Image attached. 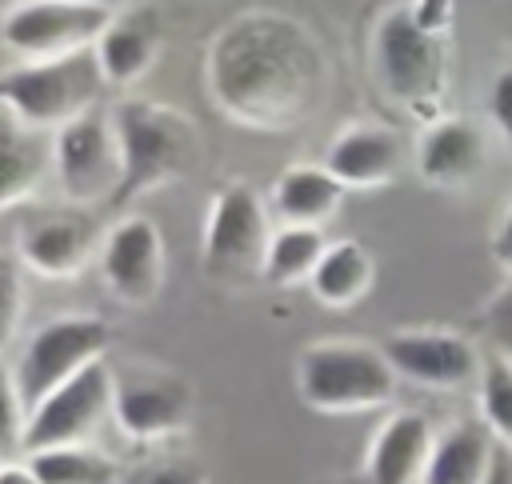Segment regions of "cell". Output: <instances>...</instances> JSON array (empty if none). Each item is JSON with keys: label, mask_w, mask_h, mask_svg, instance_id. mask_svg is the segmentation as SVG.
<instances>
[{"label": "cell", "mask_w": 512, "mask_h": 484, "mask_svg": "<svg viewBox=\"0 0 512 484\" xmlns=\"http://www.w3.org/2000/svg\"><path fill=\"white\" fill-rule=\"evenodd\" d=\"M372 72L392 104H400L420 124L444 116L448 100V36L424 32L408 4H392L380 12L372 28Z\"/></svg>", "instance_id": "cell-3"}, {"label": "cell", "mask_w": 512, "mask_h": 484, "mask_svg": "<svg viewBox=\"0 0 512 484\" xmlns=\"http://www.w3.org/2000/svg\"><path fill=\"white\" fill-rule=\"evenodd\" d=\"M112 124H116L120 152H124V180H120L112 208L152 188L184 180L204 160V132L176 104L128 96L112 108Z\"/></svg>", "instance_id": "cell-2"}, {"label": "cell", "mask_w": 512, "mask_h": 484, "mask_svg": "<svg viewBox=\"0 0 512 484\" xmlns=\"http://www.w3.org/2000/svg\"><path fill=\"white\" fill-rule=\"evenodd\" d=\"M404 164V144L400 132L376 120H356L340 128L324 152V168L344 184V188H380L392 184Z\"/></svg>", "instance_id": "cell-16"}, {"label": "cell", "mask_w": 512, "mask_h": 484, "mask_svg": "<svg viewBox=\"0 0 512 484\" xmlns=\"http://www.w3.org/2000/svg\"><path fill=\"white\" fill-rule=\"evenodd\" d=\"M108 88L96 48L52 56V60H24L0 76V104H8L32 128L56 132L68 120L96 108L100 92Z\"/></svg>", "instance_id": "cell-5"}, {"label": "cell", "mask_w": 512, "mask_h": 484, "mask_svg": "<svg viewBox=\"0 0 512 484\" xmlns=\"http://www.w3.org/2000/svg\"><path fill=\"white\" fill-rule=\"evenodd\" d=\"M160 48H164L160 12L152 4H128V8H116L108 28L100 32L96 60L112 88H128L156 68Z\"/></svg>", "instance_id": "cell-17"}, {"label": "cell", "mask_w": 512, "mask_h": 484, "mask_svg": "<svg viewBox=\"0 0 512 484\" xmlns=\"http://www.w3.org/2000/svg\"><path fill=\"white\" fill-rule=\"evenodd\" d=\"M476 416L488 424V432L512 448V360L500 352H484L480 380H476Z\"/></svg>", "instance_id": "cell-25"}, {"label": "cell", "mask_w": 512, "mask_h": 484, "mask_svg": "<svg viewBox=\"0 0 512 484\" xmlns=\"http://www.w3.org/2000/svg\"><path fill=\"white\" fill-rule=\"evenodd\" d=\"M484 160H488V132L480 120L444 112L420 128L416 176L428 188L460 192V188L476 184V176L484 172Z\"/></svg>", "instance_id": "cell-14"}, {"label": "cell", "mask_w": 512, "mask_h": 484, "mask_svg": "<svg viewBox=\"0 0 512 484\" xmlns=\"http://www.w3.org/2000/svg\"><path fill=\"white\" fill-rule=\"evenodd\" d=\"M344 184L324 168V164H292L280 172L272 188V204L284 224H312L324 228L340 204H344Z\"/></svg>", "instance_id": "cell-21"}, {"label": "cell", "mask_w": 512, "mask_h": 484, "mask_svg": "<svg viewBox=\"0 0 512 484\" xmlns=\"http://www.w3.org/2000/svg\"><path fill=\"white\" fill-rule=\"evenodd\" d=\"M328 240L320 228L312 224H280L268 240V252H264V280L276 284V288H288V284H308L316 260L324 256Z\"/></svg>", "instance_id": "cell-24"}, {"label": "cell", "mask_w": 512, "mask_h": 484, "mask_svg": "<svg viewBox=\"0 0 512 484\" xmlns=\"http://www.w3.org/2000/svg\"><path fill=\"white\" fill-rule=\"evenodd\" d=\"M100 272L128 308H148L164 288V232L148 216H124L104 232Z\"/></svg>", "instance_id": "cell-13"}, {"label": "cell", "mask_w": 512, "mask_h": 484, "mask_svg": "<svg viewBox=\"0 0 512 484\" xmlns=\"http://www.w3.org/2000/svg\"><path fill=\"white\" fill-rule=\"evenodd\" d=\"M436 444V424L416 408H396L380 420L368 444V484H420Z\"/></svg>", "instance_id": "cell-18"}, {"label": "cell", "mask_w": 512, "mask_h": 484, "mask_svg": "<svg viewBox=\"0 0 512 484\" xmlns=\"http://www.w3.org/2000/svg\"><path fill=\"white\" fill-rule=\"evenodd\" d=\"M376 260L360 240H328L324 256L316 260L308 288L324 308H352L372 292Z\"/></svg>", "instance_id": "cell-22"}, {"label": "cell", "mask_w": 512, "mask_h": 484, "mask_svg": "<svg viewBox=\"0 0 512 484\" xmlns=\"http://www.w3.org/2000/svg\"><path fill=\"white\" fill-rule=\"evenodd\" d=\"M488 256H492V264H496L504 276H512V200H508V208L500 212V220L492 224Z\"/></svg>", "instance_id": "cell-32"}, {"label": "cell", "mask_w": 512, "mask_h": 484, "mask_svg": "<svg viewBox=\"0 0 512 484\" xmlns=\"http://www.w3.org/2000/svg\"><path fill=\"white\" fill-rule=\"evenodd\" d=\"M108 344H112V328L104 316H92V312H72L40 324L16 360V380L28 408L40 404L64 380H72L92 360H104Z\"/></svg>", "instance_id": "cell-8"}, {"label": "cell", "mask_w": 512, "mask_h": 484, "mask_svg": "<svg viewBox=\"0 0 512 484\" xmlns=\"http://www.w3.org/2000/svg\"><path fill=\"white\" fill-rule=\"evenodd\" d=\"M112 16L116 8L104 0H20L0 20V40L20 60H52L96 48Z\"/></svg>", "instance_id": "cell-7"}, {"label": "cell", "mask_w": 512, "mask_h": 484, "mask_svg": "<svg viewBox=\"0 0 512 484\" xmlns=\"http://www.w3.org/2000/svg\"><path fill=\"white\" fill-rule=\"evenodd\" d=\"M192 412H196V392L176 372L144 368V372L116 376L112 420L124 432V440H136V444L168 440L192 424Z\"/></svg>", "instance_id": "cell-11"}, {"label": "cell", "mask_w": 512, "mask_h": 484, "mask_svg": "<svg viewBox=\"0 0 512 484\" xmlns=\"http://www.w3.org/2000/svg\"><path fill=\"white\" fill-rule=\"evenodd\" d=\"M24 432H28V400L20 392L16 364H8L0 348V460H16L24 452Z\"/></svg>", "instance_id": "cell-26"}, {"label": "cell", "mask_w": 512, "mask_h": 484, "mask_svg": "<svg viewBox=\"0 0 512 484\" xmlns=\"http://www.w3.org/2000/svg\"><path fill=\"white\" fill-rule=\"evenodd\" d=\"M212 104L252 132H292L316 116L328 96V56L316 32L280 12L248 8L208 44Z\"/></svg>", "instance_id": "cell-1"}, {"label": "cell", "mask_w": 512, "mask_h": 484, "mask_svg": "<svg viewBox=\"0 0 512 484\" xmlns=\"http://www.w3.org/2000/svg\"><path fill=\"white\" fill-rule=\"evenodd\" d=\"M480 484H512V448H504V444L496 448V456L488 464V476Z\"/></svg>", "instance_id": "cell-33"}, {"label": "cell", "mask_w": 512, "mask_h": 484, "mask_svg": "<svg viewBox=\"0 0 512 484\" xmlns=\"http://www.w3.org/2000/svg\"><path fill=\"white\" fill-rule=\"evenodd\" d=\"M40 484H124V468L88 444H56L24 452Z\"/></svg>", "instance_id": "cell-23"}, {"label": "cell", "mask_w": 512, "mask_h": 484, "mask_svg": "<svg viewBox=\"0 0 512 484\" xmlns=\"http://www.w3.org/2000/svg\"><path fill=\"white\" fill-rule=\"evenodd\" d=\"M52 172V132L32 128L0 104V212L28 200Z\"/></svg>", "instance_id": "cell-19"}, {"label": "cell", "mask_w": 512, "mask_h": 484, "mask_svg": "<svg viewBox=\"0 0 512 484\" xmlns=\"http://www.w3.org/2000/svg\"><path fill=\"white\" fill-rule=\"evenodd\" d=\"M0 484H40L28 460H0Z\"/></svg>", "instance_id": "cell-34"}, {"label": "cell", "mask_w": 512, "mask_h": 484, "mask_svg": "<svg viewBox=\"0 0 512 484\" xmlns=\"http://www.w3.org/2000/svg\"><path fill=\"white\" fill-rule=\"evenodd\" d=\"M484 332H488L492 352H500V356L512 360V276L488 300V308H484Z\"/></svg>", "instance_id": "cell-29"}, {"label": "cell", "mask_w": 512, "mask_h": 484, "mask_svg": "<svg viewBox=\"0 0 512 484\" xmlns=\"http://www.w3.org/2000/svg\"><path fill=\"white\" fill-rule=\"evenodd\" d=\"M16 256L24 260L28 272L48 276V280H72L88 268L96 256V224L88 208L72 204L64 212H48L32 224L20 228Z\"/></svg>", "instance_id": "cell-15"}, {"label": "cell", "mask_w": 512, "mask_h": 484, "mask_svg": "<svg viewBox=\"0 0 512 484\" xmlns=\"http://www.w3.org/2000/svg\"><path fill=\"white\" fill-rule=\"evenodd\" d=\"M408 12L424 32L436 36H448L456 24V0H408Z\"/></svg>", "instance_id": "cell-31"}, {"label": "cell", "mask_w": 512, "mask_h": 484, "mask_svg": "<svg viewBox=\"0 0 512 484\" xmlns=\"http://www.w3.org/2000/svg\"><path fill=\"white\" fill-rule=\"evenodd\" d=\"M24 260L16 252H0V348L8 352V344L20 332L24 320Z\"/></svg>", "instance_id": "cell-27"}, {"label": "cell", "mask_w": 512, "mask_h": 484, "mask_svg": "<svg viewBox=\"0 0 512 484\" xmlns=\"http://www.w3.org/2000/svg\"><path fill=\"white\" fill-rule=\"evenodd\" d=\"M52 172L68 204L112 208L124 180V152L112 112H84L52 132Z\"/></svg>", "instance_id": "cell-6"}, {"label": "cell", "mask_w": 512, "mask_h": 484, "mask_svg": "<svg viewBox=\"0 0 512 484\" xmlns=\"http://www.w3.org/2000/svg\"><path fill=\"white\" fill-rule=\"evenodd\" d=\"M500 440L488 432L480 416H460L436 428V444L420 484H480L496 456Z\"/></svg>", "instance_id": "cell-20"}, {"label": "cell", "mask_w": 512, "mask_h": 484, "mask_svg": "<svg viewBox=\"0 0 512 484\" xmlns=\"http://www.w3.org/2000/svg\"><path fill=\"white\" fill-rule=\"evenodd\" d=\"M272 228L260 192L244 180L224 184L204 220V268L212 276H264Z\"/></svg>", "instance_id": "cell-9"}, {"label": "cell", "mask_w": 512, "mask_h": 484, "mask_svg": "<svg viewBox=\"0 0 512 484\" xmlns=\"http://www.w3.org/2000/svg\"><path fill=\"white\" fill-rule=\"evenodd\" d=\"M396 384L400 376L384 348L364 340H316L296 360L300 400L328 416L384 408L396 396Z\"/></svg>", "instance_id": "cell-4"}, {"label": "cell", "mask_w": 512, "mask_h": 484, "mask_svg": "<svg viewBox=\"0 0 512 484\" xmlns=\"http://www.w3.org/2000/svg\"><path fill=\"white\" fill-rule=\"evenodd\" d=\"M396 376L432 392H456L480 380V348L456 328H400L384 344Z\"/></svg>", "instance_id": "cell-12"}, {"label": "cell", "mask_w": 512, "mask_h": 484, "mask_svg": "<svg viewBox=\"0 0 512 484\" xmlns=\"http://www.w3.org/2000/svg\"><path fill=\"white\" fill-rule=\"evenodd\" d=\"M16 4H20V0H0V20H4V16H8Z\"/></svg>", "instance_id": "cell-35"}, {"label": "cell", "mask_w": 512, "mask_h": 484, "mask_svg": "<svg viewBox=\"0 0 512 484\" xmlns=\"http://www.w3.org/2000/svg\"><path fill=\"white\" fill-rule=\"evenodd\" d=\"M488 120H492L496 136L512 148V64L500 68L488 84Z\"/></svg>", "instance_id": "cell-30"}, {"label": "cell", "mask_w": 512, "mask_h": 484, "mask_svg": "<svg viewBox=\"0 0 512 484\" xmlns=\"http://www.w3.org/2000/svg\"><path fill=\"white\" fill-rule=\"evenodd\" d=\"M124 484H212V480H208V468L200 460L164 456V460H148L136 472H128Z\"/></svg>", "instance_id": "cell-28"}, {"label": "cell", "mask_w": 512, "mask_h": 484, "mask_svg": "<svg viewBox=\"0 0 512 484\" xmlns=\"http://www.w3.org/2000/svg\"><path fill=\"white\" fill-rule=\"evenodd\" d=\"M112 392H116V372L104 360H92L88 368H80L72 380H64L40 404L28 408L24 452H40L56 444H84L88 432L104 416H112Z\"/></svg>", "instance_id": "cell-10"}]
</instances>
